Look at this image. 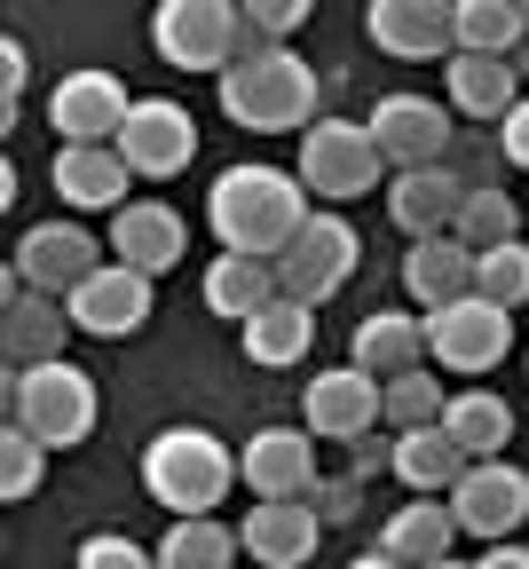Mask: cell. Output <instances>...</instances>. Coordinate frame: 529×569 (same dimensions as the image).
<instances>
[{"mask_svg": "<svg viewBox=\"0 0 529 569\" xmlns=\"http://www.w3.org/2000/svg\"><path fill=\"white\" fill-rule=\"evenodd\" d=\"M206 222H213L221 253H261V261H277L300 230H309V182L285 174V167H261V159L221 167L213 190H206Z\"/></svg>", "mask_w": 529, "mask_h": 569, "instance_id": "obj_1", "label": "cell"}, {"mask_svg": "<svg viewBox=\"0 0 529 569\" xmlns=\"http://www.w3.org/2000/svg\"><path fill=\"white\" fill-rule=\"evenodd\" d=\"M317 103H325V80L300 63L285 40L277 48H253L221 71V111H230L246 134H292V127H317Z\"/></svg>", "mask_w": 529, "mask_h": 569, "instance_id": "obj_2", "label": "cell"}, {"mask_svg": "<svg viewBox=\"0 0 529 569\" xmlns=\"http://www.w3.org/2000/svg\"><path fill=\"white\" fill-rule=\"evenodd\" d=\"M230 482H238V451L221 436H206V427H167L142 451V490L167 515H213L230 498Z\"/></svg>", "mask_w": 529, "mask_h": 569, "instance_id": "obj_3", "label": "cell"}, {"mask_svg": "<svg viewBox=\"0 0 529 569\" xmlns=\"http://www.w3.org/2000/svg\"><path fill=\"white\" fill-rule=\"evenodd\" d=\"M150 40L174 71H230L238 56L253 48H277L246 24L238 0H159V17H150Z\"/></svg>", "mask_w": 529, "mask_h": 569, "instance_id": "obj_4", "label": "cell"}, {"mask_svg": "<svg viewBox=\"0 0 529 569\" xmlns=\"http://www.w3.org/2000/svg\"><path fill=\"white\" fill-rule=\"evenodd\" d=\"M9 419L32 427L48 451H71L96 436V380L71 365V356H48V365H17L9 372Z\"/></svg>", "mask_w": 529, "mask_h": 569, "instance_id": "obj_5", "label": "cell"}, {"mask_svg": "<svg viewBox=\"0 0 529 569\" xmlns=\"http://www.w3.org/2000/svg\"><path fill=\"white\" fill-rule=\"evenodd\" d=\"M292 174L309 182V198L348 206V198H363V190H380L388 159H380V142H371V127H356V119H317V127H300V167H292Z\"/></svg>", "mask_w": 529, "mask_h": 569, "instance_id": "obj_6", "label": "cell"}, {"mask_svg": "<svg viewBox=\"0 0 529 569\" xmlns=\"http://www.w3.org/2000/svg\"><path fill=\"white\" fill-rule=\"evenodd\" d=\"M363 269V238L340 222V213H309V230H300L285 253H277V293L285 301H332L340 284Z\"/></svg>", "mask_w": 529, "mask_h": 569, "instance_id": "obj_7", "label": "cell"}, {"mask_svg": "<svg viewBox=\"0 0 529 569\" xmlns=\"http://www.w3.org/2000/svg\"><path fill=\"white\" fill-rule=\"evenodd\" d=\"M506 348H513V309H498V301H482V293H467V301H442V309H427V356L442 372H490V365H506Z\"/></svg>", "mask_w": 529, "mask_h": 569, "instance_id": "obj_8", "label": "cell"}, {"mask_svg": "<svg viewBox=\"0 0 529 569\" xmlns=\"http://www.w3.org/2000/svg\"><path fill=\"white\" fill-rule=\"evenodd\" d=\"M450 515H459V538H513L529 522V475L513 459H475L450 482Z\"/></svg>", "mask_w": 529, "mask_h": 569, "instance_id": "obj_9", "label": "cell"}, {"mask_svg": "<svg viewBox=\"0 0 529 569\" xmlns=\"http://www.w3.org/2000/svg\"><path fill=\"white\" fill-rule=\"evenodd\" d=\"M119 159L134 174H150V182H174L198 159V119L182 103H167V96H134V111L119 127Z\"/></svg>", "mask_w": 529, "mask_h": 569, "instance_id": "obj_10", "label": "cell"}, {"mask_svg": "<svg viewBox=\"0 0 529 569\" xmlns=\"http://www.w3.org/2000/svg\"><path fill=\"white\" fill-rule=\"evenodd\" d=\"M96 269H103V261H96V230H88V222H32V230L17 238V284H32V293L71 301Z\"/></svg>", "mask_w": 529, "mask_h": 569, "instance_id": "obj_11", "label": "cell"}, {"mask_svg": "<svg viewBox=\"0 0 529 569\" xmlns=\"http://www.w3.org/2000/svg\"><path fill=\"white\" fill-rule=\"evenodd\" d=\"M363 127H371V142H380V159H388L396 174L450 159V111H442L435 96H380Z\"/></svg>", "mask_w": 529, "mask_h": 569, "instance_id": "obj_12", "label": "cell"}, {"mask_svg": "<svg viewBox=\"0 0 529 569\" xmlns=\"http://www.w3.org/2000/svg\"><path fill=\"white\" fill-rule=\"evenodd\" d=\"M150 301H159V277H142V269H127V261H103L63 309H71V325L96 332V340H127V332L150 325Z\"/></svg>", "mask_w": 529, "mask_h": 569, "instance_id": "obj_13", "label": "cell"}, {"mask_svg": "<svg viewBox=\"0 0 529 569\" xmlns=\"http://www.w3.org/2000/svg\"><path fill=\"white\" fill-rule=\"evenodd\" d=\"M363 32L380 40L403 63H435V56H459V0H371Z\"/></svg>", "mask_w": 529, "mask_h": 569, "instance_id": "obj_14", "label": "cell"}, {"mask_svg": "<svg viewBox=\"0 0 529 569\" xmlns=\"http://www.w3.org/2000/svg\"><path fill=\"white\" fill-rule=\"evenodd\" d=\"M127 111H134V96H127L119 71H71L48 96V119H56L63 142H119Z\"/></svg>", "mask_w": 529, "mask_h": 569, "instance_id": "obj_15", "label": "cell"}, {"mask_svg": "<svg viewBox=\"0 0 529 569\" xmlns=\"http://www.w3.org/2000/svg\"><path fill=\"white\" fill-rule=\"evenodd\" d=\"M300 411H309V436H325V443H356V436H371V427L388 419L380 411V380H371L363 365L317 372L309 396H300Z\"/></svg>", "mask_w": 529, "mask_h": 569, "instance_id": "obj_16", "label": "cell"}, {"mask_svg": "<svg viewBox=\"0 0 529 569\" xmlns=\"http://www.w3.org/2000/svg\"><path fill=\"white\" fill-rule=\"evenodd\" d=\"M238 482H253V498H309L317 490V436L309 427H261L238 451Z\"/></svg>", "mask_w": 529, "mask_h": 569, "instance_id": "obj_17", "label": "cell"}, {"mask_svg": "<svg viewBox=\"0 0 529 569\" xmlns=\"http://www.w3.org/2000/svg\"><path fill=\"white\" fill-rule=\"evenodd\" d=\"M134 167L119 159V142H63L56 151V198L71 213H119Z\"/></svg>", "mask_w": 529, "mask_h": 569, "instance_id": "obj_18", "label": "cell"}, {"mask_svg": "<svg viewBox=\"0 0 529 569\" xmlns=\"http://www.w3.org/2000/svg\"><path fill=\"white\" fill-rule=\"evenodd\" d=\"M182 246H190L182 213L159 206V198H127V206L111 213V253H119L127 269H142V277H167V269L182 261Z\"/></svg>", "mask_w": 529, "mask_h": 569, "instance_id": "obj_19", "label": "cell"}, {"mask_svg": "<svg viewBox=\"0 0 529 569\" xmlns=\"http://www.w3.org/2000/svg\"><path fill=\"white\" fill-rule=\"evenodd\" d=\"M238 538H246V553H253L261 569H300V561L317 553L325 522H317L309 498H261V507L238 522Z\"/></svg>", "mask_w": 529, "mask_h": 569, "instance_id": "obj_20", "label": "cell"}, {"mask_svg": "<svg viewBox=\"0 0 529 569\" xmlns=\"http://www.w3.org/2000/svg\"><path fill=\"white\" fill-rule=\"evenodd\" d=\"M459 198H467V182L450 174V167H403V174L388 182V222H396L403 238H450Z\"/></svg>", "mask_w": 529, "mask_h": 569, "instance_id": "obj_21", "label": "cell"}, {"mask_svg": "<svg viewBox=\"0 0 529 569\" xmlns=\"http://www.w3.org/2000/svg\"><path fill=\"white\" fill-rule=\"evenodd\" d=\"M348 365H363L371 380H396V372H419L427 365V317L411 309H371L348 340Z\"/></svg>", "mask_w": 529, "mask_h": 569, "instance_id": "obj_22", "label": "cell"}, {"mask_svg": "<svg viewBox=\"0 0 529 569\" xmlns=\"http://www.w3.org/2000/svg\"><path fill=\"white\" fill-rule=\"evenodd\" d=\"M442 96H450V111H467L475 127L482 119H506L513 103H521V80H513V63L506 56H442Z\"/></svg>", "mask_w": 529, "mask_h": 569, "instance_id": "obj_23", "label": "cell"}, {"mask_svg": "<svg viewBox=\"0 0 529 569\" xmlns=\"http://www.w3.org/2000/svg\"><path fill=\"white\" fill-rule=\"evenodd\" d=\"M71 332H80V325H71V309H63L56 293H32V284H17V293H9V317H0L9 365H48V356H63Z\"/></svg>", "mask_w": 529, "mask_h": 569, "instance_id": "obj_24", "label": "cell"}, {"mask_svg": "<svg viewBox=\"0 0 529 569\" xmlns=\"http://www.w3.org/2000/svg\"><path fill=\"white\" fill-rule=\"evenodd\" d=\"M403 284H411V309H442V301H467L475 293V253L459 238H411L403 253Z\"/></svg>", "mask_w": 529, "mask_h": 569, "instance_id": "obj_25", "label": "cell"}, {"mask_svg": "<svg viewBox=\"0 0 529 569\" xmlns=\"http://www.w3.org/2000/svg\"><path fill=\"white\" fill-rule=\"evenodd\" d=\"M269 301H277V261H261V253H213V269H206V309L213 317L246 325Z\"/></svg>", "mask_w": 529, "mask_h": 569, "instance_id": "obj_26", "label": "cell"}, {"mask_svg": "<svg viewBox=\"0 0 529 569\" xmlns=\"http://www.w3.org/2000/svg\"><path fill=\"white\" fill-rule=\"evenodd\" d=\"M475 459L442 436V427H403L396 436V482L411 490V498H450V482H459Z\"/></svg>", "mask_w": 529, "mask_h": 569, "instance_id": "obj_27", "label": "cell"}, {"mask_svg": "<svg viewBox=\"0 0 529 569\" xmlns=\"http://www.w3.org/2000/svg\"><path fill=\"white\" fill-rule=\"evenodd\" d=\"M317 348V309L309 301H269L261 317H246V356L253 365H269V372H285V365H300V356Z\"/></svg>", "mask_w": 529, "mask_h": 569, "instance_id": "obj_28", "label": "cell"}, {"mask_svg": "<svg viewBox=\"0 0 529 569\" xmlns=\"http://www.w3.org/2000/svg\"><path fill=\"white\" fill-rule=\"evenodd\" d=\"M442 436L459 443L467 459H498V451L513 443V403L490 396V388H467V396L442 403Z\"/></svg>", "mask_w": 529, "mask_h": 569, "instance_id": "obj_29", "label": "cell"}, {"mask_svg": "<svg viewBox=\"0 0 529 569\" xmlns=\"http://www.w3.org/2000/svg\"><path fill=\"white\" fill-rule=\"evenodd\" d=\"M450 538H459V515H450V498H411V507L380 530V553H396L403 569H427L450 553Z\"/></svg>", "mask_w": 529, "mask_h": 569, "instance_id": "obj_30", "label": "cell"}, {"mask_svg": "<svg viewBox=\"0 0 529 569\" xmlns=\"http://www.w3.org/2000/svg\"><path fill=\"white\" fill-rule=\"evenodd\" d=\"M246 553V538L213 515H174V530L159 538V569H230Z\"/></svg>", "mask_w": 529, "mask_h": 569, "instance_id": "obj_31", "label": "cell"}, {"mask_svg": "<svg viewBox=\"0 0 529 569\" xmlns=\"http://www.w3.org/2000/svg\"><path fill=\"white\" fill-rule=\"evenodd\" d=\"M450 238H459L467 253H490V246H513L521 238V206L490 182V190H467L459 198V222H450Z\"/></svg>", "mask_w": 529, "mask_h": 569, "instance_id": "obj_32", "label": "cell"}, {"mask_svg": "<svg viewBox=\"0 0 529 569\" xmlns=\"http://www.w3.org/2000/svg\"><path fill=\"white\" fill-rule=\"evenodd\" d=\"M442 380L419 365V372H396V380H380V411H388V427L403 436V427H442Z\"/></svg>", "mask_w": 529, "mask_h": 569, "instance_id": "obj_33", "label": "cell"}, {"mask_svg": "<svg viewBox=\"0 0 529 569\" xmlns=\"http://www.w3.org/2000/svg\"><path fill=\"white\" fill-rule=\"evenodd\" d=\"M513 40H521L513 0H459V48L467 56H513Z\"/></svg>", "mask_w": 529, "mask_h": 569, "instance_id": "obj_34", "label": "cell"}, {"mask_svg": "<svg viewBox=\"0 0 529 569\" xmlns=\"http://www.w3.org/2000/svg\"><path fill=\"white\" fill-rule=\"evenodd\" d=\"M475 293L498 301V309H521V301H529V246H521V238L475 253Z\"/></svg>", "mask_w": 529, "mask_h": 569, "instance_id": "obj_35", "label": "cell"}, {"mask_svg": "<svg viewBox=\"0 0 529 569\" xmlns=\"http://www.w3.org/2000/svg\"><path fill=\"white\" fill-rule=\"evenodd\" d=\"M40 482H48V443L9 419V436H0V498H32Z\"/></svg>", "mask_w": 529, "mask_h": 569, "instance_id": "obj_36", "label": "cell"}, {"mask_svg": "<svg viewBox=\"0 0 529 569\" xmlns=\"http://www.w3.org/2000/svg\"><path fill=\"white\" fill-rule=\"evenodd\" d=\"M309 507H317V522H325V530H340V522H356V515H363V482H356V475H317Z\"/></svg>", "mask_w": 529, "mask_h": 569, "instance_id": "obj_37", "label": "cell"}, {"mask_svg": "<svg viewBox=\"0 0 529 569\" xmlns=\"http://www.w3.org/2000/svg\"><path fill=\"white\" fill-rule=\"evenodd\" d=\"M80 569H159V561L119 530H96V538H80Z\"/></svg>", "mask_w": 529, "mask_h": 569, "instance_id": "obj_38", "label": "cell"}, {"mask_svg": "<svg viewBox=\"0 0 529 569\" xmlns=\"http://www.w3.org/2000/svg\"><path fill=\"white\" fill-rule=\"evenodd\" d=\"M238 9H246V24H253L261 40H285V32H300V24H309V9H317V0H238Z\"/></svg>", "mask_w": 529, "mask_h": 569, "instance_id": "obj_39", "label": "cell"}, {"mask_svg": "<svg viewBox=\"0 0 529 569\" xmlns=\"http://www.w3.org/2000/svg\"><path fill=\"white\" fill-rule=\"evenodd\" d=\"M348 475H356V482H363V475H396V436H380V427L356 436V443H348Z\"/></svg>", "mask_w": 529, "mask_h": 569, "instance_id": "obj_40", "label": "cell"}, {"mask_svg": "<svg viewBox=\"0 0 529 569\" xmlns=\"http://www.w3.org/2000/svg\"><path fill=\"white\" fill-rule=\"evenodd\" d=\"M498 159L529 174V96H521V103H513V111L498 119Z\"/></svg>", "mask_w": 529, "mask_h": 569, "instance_id": "obj_41", "label": "cell"}, {"mask_svg": "<svg viewBox=\"0 0 529 569\" xmlns=\"http://www.w3.org/2000/svg\"><path fill=\"white\" fill-rule=\"evenodd\" d=\"M17 111H24V48L0 40V119H17Z\"/></svg>", "mask_w": 529, "mask_h": 569, "instance_id": "obj_42", "label": "cell"}, {"mask_svg": "<svg viewBox=\"0 0 529 569\" xmlns=\"http://www.w3.org/2000/svg\"><path fill=\"white\" fill-rule=\"evenodd\" d=\"M475 569H529V546H513V538H498V546H490V553H482Z\"/></svg>", "mask_w": 529, "mask_h": 569, "instance_id": "obj_43", "label": "cell"}, {"mask_svg": "<svg viewBox=\"0 0 529 569\" xmlns=\"http://www.w3.org/2000/svg\"><path fill=\"white\" fill-rule=\"evenodd\" d=\"M506 63H513V80H529V24H521V40H513V56H506Z\"/></svg>", "mask_w": 529, "mask_h": 569, "instance_id": "obj_44", "label": "cell"}, {"mask_svg": "<svg viewBox=\"0 0 529 569\" xmlns=\"http://www.w3.org/2000/svg\"><path fill=\"white\" fill-rule=\"evenodd\" d=\"M348 569H403V561H396V553H356Z\"/></svg>", "mask_w": 529, "mask_h": 569, "instance_id": "obj_45", "label": "cell"}, {"mask_svg": "<svg viewBox=\"0 0 529 569\" xmlns=\"http://www.w3.org/2000/svg\"><path fill=\"white\" fill-rule=\"evenodd\" d=\"M427 569H475V561H459V553H442V561H427Z\"/></svg>", "mask_w": 529, "mask_h": 569, "instance_id": "obj_46", "label": "cell"}, {"mask_svg": "<svg viewBox=\"0 0 529 569\" xmlns=\"http://www.w3.org/2000/svg\"><path fill=\"white\" fill-rule=\"evenodd\" d=\"M513 9H521V24H529V0H513Z\"/></svg>", "mask_w": 529, "mask_h": 569, "instance_id": "obj_47", "label": "cell"}]
</instances>
